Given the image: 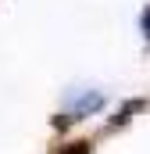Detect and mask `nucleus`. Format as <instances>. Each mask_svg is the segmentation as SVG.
Masks as SVG:
<instances>
[{
  "label": "nucleus",
  "instance_id": "f03ea898",
  "mask_svg": "<svg viewBox=\"0 0 150 154\" xmlns=\"http://www.w3.org/2000/svg\"><path fill=\"white\" fill-rule=\"evenodd\" d=\"M79 154H86V151H79Z\"/></svg>",
  "mask_w": 150,
  "mask_h": 154
},
{
  "label": "nucleus",
  "instance_id": "f257e3e1",
  "mask_svg": "<svg viewBox=\"0 0 150 154\" xmlns=\"http://www.w3.org/2000/svg\"><path fill=\"white\" fill-rule=\"evenodd\" d=\"M143 29H147V39H150V7L143 11Z\"/></svg>",
  "mask_w": 150,
  "mask_h": 154
}]
</instances>
